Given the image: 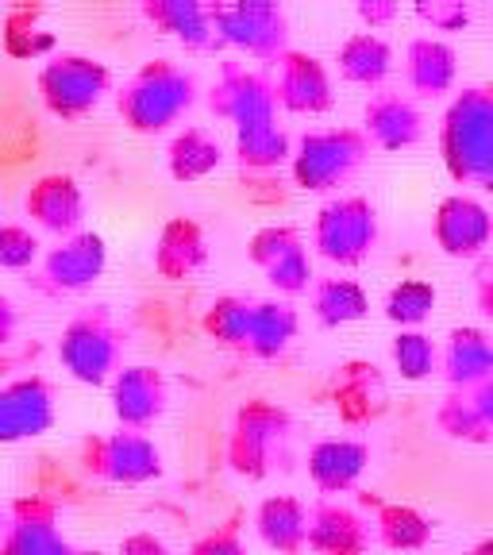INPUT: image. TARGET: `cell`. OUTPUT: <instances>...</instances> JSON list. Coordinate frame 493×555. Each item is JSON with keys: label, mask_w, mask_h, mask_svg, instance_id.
Listing matches in <instances>:
<instances>
[{"label": "cell", "mask_w": 493, "mask_h": 555, "mask_svg": "<svg viewBox=\"0 0 493 555\" xmlns=\"http://www.w3.org/2000/svg\"><path fill=\"white\" fill-rule=\"evenodd\" d=\"M440 155L459 185L493 193V81L455 93L440 120Z\"/></svg>", "instance_id": "6da1fadb"}, {"label": "cell", "mask_w": 493, "mask_h": 555, "mask_svg": "<svg viewBox=\"0 0 493 555\" xmlns=\"http://www.w3.org/2000/svg\"><path fill=\"white\" fill-rule=\"evenodd\" d=\"M289 443H294V416L286 405L270 398H247L232 416V433L224 443L228 467L239 478H270L274 470H289Z\"/></svg>", "instance_id": "7a4b0ae2"}, {"label": "cell", "mask_w": 493, "mask_h": 555, "mask_svg": "<svg viewBox=\"0 0 493 555\" xmlns=\"http://www.w3.org/2000/svg\"><path fill=\"white\" fill-rule=\"evenodd\" d=\"M197 104V78L173 59H151L124 81L116 108L139 135H158Z\"/></svg>", "instance_id": "3957f363"}, {"label": "cell", "mask_w": 493, "mask_h": 555, "mask_svg": "<svg viewBox=\"0 0 493 555\" xmlns=\"http://www.w3.org/2000/svg\"><path fill=\"white\" fill-rule=\"evenodd\" d=\"M128 328L113 317L108 305H89L66 321L59 336V359L81 386H104L124 371Z\"/></svg>", "instance_id": "277c9868"}, {"label": "cell", "mask_w": 493, "mask_h": 555, "mask_svg": "<svg viewBox=\"0 0 493 555\" xmlns=\"http://www.w3.org/2000/svg\"><path fill=\"white\" fill-rule=\"evenodd\" d=\"M371 135L363 128L304 131L294 147V182L309 193H328L343 185L371 158Z\"/></svg>", "instance_id": "5b68a950"}, {"label": "cell", "mask_w": 493, "mask_h": 555, "mask_svg": "<svg viewBox=\"0 0 493 555\" xmlns=\"http://www.w3.org/2000/svg\"><path fill=\"white\" fill-rule=\"evenodd\" d=\"M378 243V208L359 193L336 197L312 220V247L336 267H359Z\"/></svg>", "instance_id": "8992f818"}, {"label": "cell", "mask_w": 493, "mask_h": 555, "mask_svg": "<svg viewBox=\"0 0 493 555\" xmlns=\"http://www.w3.org/2000/svg\"><path fill=\"white\" fill-rule=\"evenodd\" d=\"M212 27L220 43L277 62L289 51V16L274 0H212Z\"/></svg>", "instance_id": "52a82bcc"}, {"label": "cell", "mask_w": 493, "mask_h": 555, "mask_svg": "<svg viewBox=\"0 0 493 555\" xmlns=\"http://www.w3.org/2000/svg\"><path fill=\"white\" fill-rule=\"evenodd\" d=\"M113 89V74L101 59L78 51H62L39 69V93L43 104L62 120H81Z\"/></svg>", "instance_id": "ba28073f"}, {"label": "cell", "mask_w": 493, "mask_h": 555, "mask_svg": "<svg viewBox=\"0 0 493 555\" xmlns=\"http://www.w3.org/2000/svg\"><path fill=\"white\" fill-rule=\"evenodd\" d=\"M81 467L101 482L113 486H143L163 478V451L151 436L116 428V433L86 436L81 440Z\"/></svg>", "instance_id": "9c48e42d"}, {"label": "cell", "mask_w": 493, "mask_h": 555, "mask_svg": "<svg viewBox=\"0 0 493 555\" xmlns=\"http://www.w3.org/2000/svg\"><path fill=\"white\" fill-rule=\"evenodd\" d=\"M277 89L259 69H247L239 62L220 66L217 86L208 89V113L217 120H228L239 128H259V124H277Z\"/></svg>", "instance_id": "30bf717a"}, {"label": "cell", "mask_w": 493, "mask_h": 555, "mask_svg": "<svg viewBox=\"0 0 493 555\" xmlns=\"http://www.w3.org/2000/svg\"><path fill=\"white\" fill-rule=\"evenodd\" d=\"M0 555H89L62 532L59 505L43 494L16 498L9 505V529L0 537Z\"/></svg>", "instance_id": "8fae6325"}, {"label": "cell", "mask_w": 493, "mask_h": 555, "mask_svg": "<svg viewBox=\"0 0 493 555\" xmlns=\"http://www.w3.org/2000/svg\"><path fill=\"white\" fill-rule=\"evenodd\" d=\"M54 425V386L43 374H27L0 386V443L35 440Z\"/></svg>", "instance_id": "7c38bea8"}, {"label": "cell", "mask_w": 493, "mask_h": 555, "mask_svg": "<svg viewBox=\"0 0 493 555\" xmlns=\"http://www.w3.org/2000/svg\"><path fill=\"white\" fill-rule=\"evenodd\" d=\"M432 235L451 259H475L493 243V212L467 193H451L436 208Z\"/></svg>", "instance_id": "4fadbf2b"}, {"label": "cell", "mask_w": 493, "mask_h": 555, "mask_svg": "<svg viewBox=\"0 0 493 555\" xmlns=\"http://www.w3.org/2000/svg\"><path fill=\"white\" fill-rule=\"evenodd\" d=\"M166 405H170V382L158 366L135 363L113 378V416L120 421V428L147 433L166 413Z\"/></svg>", "instance_id": "5bb4252c"}, {"label": "cell", "mask_w": 493, "mask_h": 555, "mask_svg": "<svg viewBox=\"0 0 493 555\" xmlns=\"http://www.w3.org/2000/svg\"><path fill=\"white\" fill-rule=\"evenodd\" d=\"M274 89H277V104L297 116H321L336 104L328 66L309 51H286L277 59Z\"/></svg>", "instance_id": "9a60e30c"}, {"label": "cell", "mask_w": 493, "mask_h": 555, "mask_svg": "<svg viewBox=\"0 0 493 555\" xmlns=\"http://www.w3.org/2000/svg\"><path fill=\"white\" fill-rule=\"evenodd\" d=\"M108 267V243L96 232L66 235L59 247L43 255V282L54 294H78L89 289Z\"/></svg>", "instance_id": "2e32d148"}, {"label": "cell", "mask_w": 493, "mask_h": 555, "mask_svg": "<svg viewBox=\"0 0 493 555\" xmlns=\"http://www.w3.org/2000/svg\"><path fill=\"white\" fill-rule=\"evenodd\" d=\"M24 212L43 232L66 240V235H78L81 220H86V193H81L78 178H69V173H43L24 193Z\"/></svg>", "instance_id": "e0dca14e"}, {"label": "cell", "mask_w": 493, "mask_h": 555, "mask_svg": "<svg viewBox=\"0 0 493 555\" xmlns=\"http://www.w3.org/2000/svg\"><path fill=\"white\" fill-rule=\"evenodd\" d=\"M363 131L371 135L374 147L405 151L425 139V116H420L413 96L381 89L363 104Z\"/></svg>", "instance_id": "ac0fdd59"}, {"label": "cell", "mask_w": 493, "mask_h": 555, "mask_svg": "<svg viewBox=\"0 0 493 555\" xmlns=\"http://www.w3.org/2000/svg\"><path fill=\"white\" fill-rule=\"evenodd\" d=\"M309 547L316 555H366L371 547V520L343 502L309 505Z\"/></svg>", "instance_id": "d6986e66"}, {"label": "cell", "mask_w": 493, "mask_h": 555, "mask_svg": "<svg viewBox=\"0 0 493 555\" xmlns=\"http://www.w3.org/2000/svg\"><path fill=\"white\" fill-rule=\"evenodd\" d=\"M436 428L451 440L490 443L493 440V378L478 386L447 390V398L436 409Z\"/></svg>", "instance_id": "ffe728a7"}, {"label": "cell", "mask_w": 493, "mask_h": 555, "mask_svg": "<svg viewBox=\"0 0 493 555\" xmlns=\"http://www.w3.org/2000/svg\"><path fill=\"white\" fill-rule=\"evenodd\" d=\"M332 401H336V413L347 425H371L386 409V378L366 359H351L336 371Z\"/></svg>", "instance_id": "44dd1931"}, {"label": "cell", "mask_w": 493, "mask_h": 555, "mask_svg": "<svg viewBox=\"0 0 493 555\" xmlns=\"http://www.w3.org/2000/svg\"><path fill=\"white\" fill-rule=\"evenodd\" d=\"M139 9L158 31L173 35L190 51H220L224 47L217 27H212V4H205V0H143Z\"/></svg>", "instance_id": "7402d4cb"}, {"label": "cell", "mask_w": 493, "mask_h": 555, "mask_svg": "<svg viewBox=\"0 0 493 555\" xmlns=\"http://www.w3.org/2000/svg\"><path fill=\"white\" fill-rule=\"evenodd\" d=\"M371 463V448L351 436H332V440L312 443L309 451V478L321 494H347L363 478Z\"/></svg>", "instance_id": "603a6c76"}, {"label": "cell", "mask_w": 493, "mask_h": 555, "mask_svg": "<svg viewBox=\"0 0 493 555\" xmlns=\"http://www.w3.org/2000/svg\"><path fill=\"white\" fill-rule=\"evenodd\" d=\"M208 259V240L205 228L193 217H170L158 232L155 251H151V262L155 270L166 278V282H182V278L197 274Z\"/></svg>", "instance_id": "cb8c5ba5"}, {"label": "cell", "mask_w": 493, "mask_h": 555, "mask_svg": "<svg viewBox=\"0 0 493 555\" xmlns=\"http://www.w3.org/2000/svg\"><path fill=\"white\" fill-rule=\"evenodd\" d=\"M255 529L267 547L282 555H297L309 547V505L301 498L270 494L255 509Z\"/></svg>", "instance_id": "d4e9b609"}, {"label": "cell", "mask_w": 493, "mask_h": 555, "mask_svg": "<svg viewBox=\"0 0 493 555\" xmlns=\"http://www.w3.org/2000/svg\"><path fill=\"white\" fill-rule=\"evenodd\" d=\"M459 74V59L443 39L420 35L405 47V81L416 96H443L455 86Z\"/></svg>", "instance_id": "484cf974"}, {"label": "cell", "mask_w": 493, "mask_h": 555, "mask_svg": "<svg viewBox=\"0 0 493 555\" xmlns=\"http://www.w3.org/2000/svg\"><path fill=\"white\" fill-rule=\"evenodd\" d=\"M443 378L451 382V390L459 386H478V382L493 378V339L482 328H455L443 347Z\"/></svg>", "instance_id": "4316f807"}, {"label": "cell", "mask_w": 493, "mask_h": 555, "mask_svg": "<svg viewBox=\"0 0 493 555\" xmlns=\"http://www.w3.org/2000/svg\"><path fill=\"white\" fill-rule=\"evenodd\" d=\"M336 66H339V78L351 81V86H366V89H378L381 81L390 78L393 69V51L390 43L374 31H355L347 35L343 43L336 51Z\"/></svg>", "instance_id": "83f0119b"}, {"label": "cell", "mask_w": 493, "mask_h": 555, "mask_svg": "<svg viewBox=\"0 0 493 555\" xmlns=\"http://www.w3.org/2000/svg\"><path fill=\"white\" fill-rule=\"evenodd\" d=\"M220 163H224V147H220V139L205 128H182L170 139V147H166V166H170V173L178 182L208 178Z\"/></svg>", "instance_id": "f1b7e54d"}, {"label": "cell", "mask_w": 493, "mask_h": 555, "mask_svg": "<svg viewBox=\"0 0 493 555\" xmlns=\"http://www.w3.org/2000/svg\"><path fill=\"white\" fill-rule=\"evenodd\" d=\"M371 312V297L355 278H321L312 286V317L324 328H343V324L363 321Z\"/></svg>", "instance_id": "f546056e"}, {"label": "cell", "mask_w": 493, "mask_h": 555, "mask_svg": "<svg viewBox=\"0 0 493 555\" xmlns=\"http://www.w3.org/2000/svg\"><path fill=\"white\" fill-rule=\"evenodd\" d=\"M301 317L294 305L286 301H255V321H251V344L247 356L255 359H277L286 356V347L297 339Z\"/></svg>", "instance_id": "4dcf8cb0"}, {"label": "cell", "mask_w": 493, "mask_h": 555, "mask_svg": "<svg viewBox=\"0 0 493 555\" xmlns=\"http://www.w3.org/2000/svg\"><path fill=\"white\" fill-rule=\"evenodd\" d=\"M374 532L386 547L393 552H425L432 544V517L416 509V505L386 502L378 505V517H374Z\"/></svg>", "instance_id": "1f68e13d"}, {"label": "cell", "mask_w": 493, "mask_h": 555, "mask_svg": "<svg viewBox=\"0 0 493 555\" xmlns=\"http://www.w3.org/2000/svg\"><path fill=\"white\" fill-rule=\"evenodd\" d=\"M251 321H255V301L251 297H217L208 305L205 317H200V328L208 339H217L220 347H232V351H247L251 344Z\"/></svg>", "instance_id": "d6a6232c"}, {"label": "cell", "mask_w": 493, "mask_h": 555, "mask_svg": "<svg viewBox=\"0 0 493 555\" xmlns=\"http://www.w3.org/2000/svg\"><path fill=\"white\" fill-rule=\"evenodd\" d=\"M235 158L243 170H277L282 163H294V139L277 124L235 131Z\"/></svg>", "instance_id": "836d02e7"}, {"label": "cell", "mask_w": 493, "mask_h": 555, "mask_svg": "<svg viewBox=\"0 0 493 555\" xmlns=\"http://www.w3.org/2000/svg\"><path fill=\"white\" fill-rule=\"evenodd\" d=\"M432 309H436V286L425 282V278H401L398 286L386 294V317H390L401 332L420 328V324L432 317Z\"/></svg>", "instance_id": "e575fe53"}, {"label": "cell", "mask_w": 493, "mask_h": 555, "mask_svg": "<svg viewBox=\"0 0 493 555\" xmlns=\"http://www.w3.org/2000/svg\"><path fill=\"white\" fill-rule=\"evenodd\" d=\"M390 356H393V366L405 382H425L432 378L436 363H440V351H436L432 336H425L420 328H405L393 336L390 344Z\"/></svg>", "instance_id": "d590c367"}, {"label": "cell", "mask_w": 493, "mask_h": 555, "mask_svg": "<svg viewBox=\"0 0 493 555\" xmlns=\"http://www.w3.org/2000/svg\"><path fill=\"white\" fill-rule=\"evenodd\" d=\"M297 247H304L301 235H297V228L289 224H267L259 228V232L251 235V243H247V259L255 262V267L267 274L274 262H282L289 251H297Z\"/></svg>", "instance_id": "8d00e7d4"}, {"label": "cell", "mask_w": 493, "mask_h": 555, "mask_svg": "<svg viewBox=\"0 0 493 555\" xmlns=\"http://www.w3.org/2000/svg\"><path fill=\"white\" fill-rule=\"evenodd\" d=\"M267 282L277 289V294H286V297H297V294H304L309 286H316V282H312L309 251H304V247H297V251H289L282 262H274V267L267 270Z\"/></svg>", "instance_id": "74e56055"}, {"label": "cell", "mask_w": 493, "mask_h": 555, "mask_svg": "<svg viewBox=\"0 0 493 555\" xmlns=\"http://www.w3.org/2000/svg\"><path fill=\"white\" fill-rule=\"evenodd\" d=\"M39 259V240L24 224H0V270H27Z\"/></svg>", "instance_id": "f35d334b"}, {"label": "cell", "mask_w": 493, "mask_h": 555, "mask_svg": "<svg viewBox=\"0 0 493 555\" xmlns=\"http://www.w3.org/2000/svg\"><path fill=\"white\" fill-rule=\"evenodd\" d=\"M31 16H35V12H31ZM4 47H9V54H16V59H31V54L54 51V35L31 27V20H27V27H24V24H20V12L12 9L9 24H4Z\"/></svg>", "instance_id": "ab89813d"}, {"label": "cell", "mask_w": 493, "mask_h": 555, "mask_svg": "<svg viewBox=\"0 0 493 555\" xmlns=\"http://www.w3.org/2000/svg\"><path fill=\"white\" fill-rule=\"evenodd\" d=\"M416 16L432 31H463L470 24L467 0H416Z\"/></svg>", "instance_id": "60d3db41"}, {"label": "cell", "mask_w": 493, "mask_h": 555, "mask_svg": "<svg viewBox=\"0 0 493 555\" xmlns=\"http://www.w3.org/2000/svg\"><path fill=\"white\" fill-rule=\"evenodd\" d=\"M190 555H247L239 517H228L224 525H217L212 532H205V537L190 547Z\"/></svg>", "instance_id": "b9f144b4"}, {"label": "cell", "mask_w": 493, "mask_h": 555, "mask_svg": "<svg viewBox=\"0 0 493 555\" xmlns=\"http://www.w3.org/2000/svg\"><path fill=\"white\" fill-rule=\"evenodd\" d=\"M355 12H359V20H363L366 27H386V24H393L398 20V0H359L355 4Z\"/></svg>", "instance_id": "7bdbcfd3"}, {"label": "cell", "mask_w": 493, "mask_h": 555, "mask_svg": "<svg viewBox=\"0 0 493 555\" xmlns=\"http://www.w3.org/2000/svg\"><path fill=\"white\" fill-rule=\"evenodd\" d=\"M120 555H170V547L155 532H131L120 540Z\"/></svg>", "instance_id": "ee69618b"}, {"label": "cell", "mask_w": 493, "mask_h": 555, "mask_svg": "<svg viewBox=\"0 0 493 555\" xmlns=\"http://www.w3.org/2000/svg\"><path fill=\"white\" fill-rule=\"evenodd\" d=\"M16 328H20V309H16V301L0 289V347L16 339Z\"/></svg>", "instance_id": "f6af8a7d"}, {"label": "cell", "mask_w": 493, "mask_h": 555, "mask_svg": "<svg viewBox=\"0 0 493 555\" xmlns=\"http://www.w3.org/2000/svg\"><path fill=\"white\" fill-rule=\"evenodd\" d=\"M475 301H478V312H482L485 321H493V262L490 267H482V274H478Z\"/></svg>", "instance_id": "bcb514c9"}, {"label": "cell", "mask_w": 493, "mask_h": 555, "mask_svg": "<svg viewBox=\"0 0 493 555\" xmlns=\"http://www.w3.org/2000/svg\"><path fill=\"white\" fill-rule=\"evenodd\" d=\"M467 555H493V537H485V540H478L475 547H470Z\"/></svg>", "instance_id": "7dc6e473"}, {"label": "cell", "mask_w": 493, "mask_h": 555, "mask_svg": "<svg viewBox=\"0 0 493 555\" xmlns=\"http://www.w3.org/2000/svg\"><path fill=\"white\" fill-rule=\"evenodd\" d=\"M4 529H9V505L0 502V537H4Z\"/></svg>", "instance_id": "c3c4849f"}]
</instances>
